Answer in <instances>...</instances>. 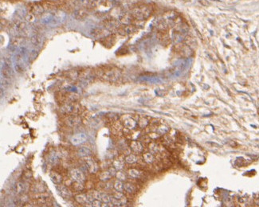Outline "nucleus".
Returning a JSON list of instances; mask_svg holds the SVG:
<instances>
[{"instance_id":"obj_8","label":"nucleus","mask_w":259,"mask_h":207,"mask_svg":"<svg viewBox=\"0 0 259 207\" xmlns=\"http://www.w3.org/2000/svg\"><path fill=\"white\" fill-rule=\"evenodd\" d=\"M121 121H122V124L125 127V128L129 129V130H133L136 126V121L130 116H124L122 117Z\"/></svg>"},{"instance_id":"obj_5","label":"nucleus","mask_w":259,"mask_h":207,"mask_svg":"<svg viewBox=\"0 0 259 207\" xmlns=\"http://www.w3.org/2000/svg\"><path fill=\"white\" fill-rule=\"evenodd\" d=\"M85 167L90 174H96L98 171V166L91 157H85Z\"/></svg>"},{"instance_id":"obj_27","label":"nucleus","mask_w":259,"mask_h":207,"mask_svg":"<svg viewBox=\"0 0 259 207\" xmlns=\"http://www.w3.org/2000/svg\"><path fill=\"white\" fill-rule=\"evenodd\" d=\"M143 158H144V160L147 163H152L155 161L154 154L151 152L144 153V154H143Z\"/></svg>"},{"instance_id":"obj_10","label":"nucleus","mask_w":259,"mask_h":207,"mask_svg":"<svg viewBox=\"0 0 259 207\" xmlns=\"http://www.w3.org/2000/svg\"><path fill=\"white\" fill-rule=\"evenodd\" d=\"M29 186L28 183L25 181H23V182H19V183H16L15 185V190H16V193L19 195H22V194H25L26 193H27V191L29 190Z\"/></svg>"},{"instance_id":"obj_33","label":"nucleus","mask_w":259,"mask_h":207,"mask_svg":"<svg viewBox=\"0 0 259 207\" xmlns=\"http://www.w3.org/2000/svg\"><path fill=\"white\" fill-rule=\"evenodd\" d=\"M45 10H55L56 9V4L52 2H45L42 4Z\"/></svg>"},{"instance_id":"obj_15","label":"nucleus","mask_w":259,"mask_h":207,"mask_svg":"<svg viewBox=\"0 0 259 207\" xmlns=\"http://www.w3.org/2000/svg\"><path fill=\"white\" fill-rule=\"evenodd\" d=\"M30 41L35 46H41L43 44V37L40 34H35L31 37Z\"/></svg>"},{"instance_id":"obj_36","label":"nucleus","mask_w":259,"mask_h":207,"mask_svg":"<svg viewBox=\"0 0 259 207\" xmlns=\"http://www.w3.org/2000/svg\"><path fill=\"white\" fill-rule=\"evenodd\" d=\"M122 128H123V126H122V124H121V123L120 122V121H117V122L114 123L113 125V129L114 130V132H121L122 129H123Z\"/></svg>"},{"instance_id":"obj_41","label":"nucleus","mask_w":259,"mask_h":207,"mask_svg":"<svg viewBox=\"0 0 259 207\" xmlns=\"http://www.w3.org/2000/svg\"><path fill=\"white\" fill-rule=\"evenodd\" d=\"M35 17H36L35 15H34L32 13H30H30H29L28 15L26 16V19H27V22H30V23H33V22L34 21V19H35Z\"/></svg>"},{"instance_id":"obj_20","label":"nucleus","mask_w":259,"mask_h":207,"mask_svg":"<svg viewBox=\"0 0 259 207\" xmlns=\"http://www.w3.org/2000/svg\"><path fill=\"white\" fill-rule=\"evenodd\" d=\"M30 190H32L34 193H41L45 191V187H44V185L42 183H35L32 185Z\"/></svg>"},{"instance_id":"obj_2","label":"nucleus","mask_w":259,"mask_h":207,"mask_svg":"<svg viewBox=\"0 0 259 207\" xmlns=\"http://www.w3.org/2000/svg\"><path fill=\"white\" fill-rule=\"evenodd\" d=\"M152 11L149 6L147 5H140L138 6H135L131 10L130 14L135 20L144 21L148 19L151 16Z\"/></svg>"},{"instance_id":"obj_16","label":"nucleus","mask_w":259,"mask_h":207,"mask_svg":"<svg viewBox=\"0 0 259 207\" xmlns=\"http://www.w3.org/2000/svg\"><path fill=\"white\" fill-rule=\"evenodd\" d=\"M130 147L134 152L136 153H141L143 151V145L140 141H136V140H133L131 142Z\"/></svg>"},{"instance_id":"obj_32","label":"nucleus","mask_w":259,"mask_h":207,"mask_svg":"<svg viewBox=\"0 0 259 207\" xmlns=\"http://www.w3.org/2000/svg\"><path fill=\"white\" fill-rule=\"evenodd\" d=\"M125 161H126L128 163H134L137 161V157L133 154H129L128 156H126L125 158Z\"/></svg>"},{"instance_id":"obj_9","label":"nucleus","mask_w":259,"mask_h":207,"mask_svg":"<svg viewBox=\"0 0 259 207\" xmlns=\"http://www.w3.org/2000/svg\"><path fill=\"white\" fill-rule=\"evenodd\" d=\"M86 140H87V136H86V135H85V133L76 134V135H74V136L71 138V139H70L71 143H72L73 145H74V146L82 144V143H85Z\"/></svg>"},{"instance_id":"obj_19","label":"nucleus","mask_w":259,"mask_h":207,"mask_svg":"<svg viewBox=\"0 0 259 207\" xmlns=\"http://www.w3.org/2000/svg\"><path fill=\"white\" fill-rule=\"evenodd\" d=\"M124 189L126 192H128L129 194H134V193L136 192V186H135L133 183H126L125 184H124Z\"/></svg>"},{"instance_id":"obj_7","label":"nucleus","mask_w":259,"mask_h":207,"mask_svg":"<svg viewBox=\"0 0 259 207\" xmlns=\"http://www.w3.org/2000/svg\"><path fill=\"white\" fill-rule=\"evenodd\" d=\"M70 177H71L72 180L75 181V182H80V183H84L85 181V175L79 169H73L70 171Z\"/></svg>"},{"instance_id":"obj_38","label":"nucleus","mask_w":259,"mask_h":207,"mask_svg":"<svg viewBox=\"0 0 259 207\" xmlns=\"http://www.w3.org/2000/svg\"><path fill=\"white\" fill-rule=\"evenodd\" d=\"M116 177L118 180L121 181H125L126 180V175L125 173H124L123 171H118V172H117L116 174Z\"/></svg>"},{"instance_id":"obj_40","label":"nucleus","mask_w":259,"mask_h":207,"mask_svg":"<svg viewBox=\"0 0 259 207\" xmlns=\"http://www.w3.org/2000/svg\"><path fill=\"white\" fill-rule=\"evenodd\" d=\"M101 202H102V201H100V200L96 199V198H94V199L93 200V201H92V203H91V206H95V207L102 206V204H101Z\"/></svg>"},{"instance_id":"obj_43","label":"nucleus","mask_w":259,"mask_h":207,"mask_svg":"<svg viewBox=\"0 0 259 207\" xmlns=\"http://www.w3.org/2000/svg\"><path fill=\"white\" fill-rule=\"evenodd\" d=\"M149 137L152 139H155L157 138H159V133H155V132H151V133H149Z\"/></svg>"},{"instance_id":"obj_23","label":"nucleus","mask_w":259,"mask_h":207,"mask_svg":"<svg viewBox=\"0 0 259 207\" xmlns=\"http://www.w3.org/2000/svg\"><path fill=\"white\" fill-rule=\"evenodd\" d=\"M124 165H125V160L122 159L121 158H117L113 163V167H114L117 169V171H121L124 167Z\"/></svg>"},{"instance_id":"obj_4","label":"nucleus","mask_w":259,"mask_h":207,"mask_svg":"<svg viewBox=\"0 0 259 207\" xmlns=\"http://www.w3.org/2000/svg\"><path fill=\"white\" fill-rule=\"evenodd\" d=\"M109 32L107 29L104 27H96L92 30L91 31V35L93 36V38L96 39H103V38H106L107 36L109 35Z\"/></svg>"},{"instance_id":"obj_18","label":"nucleus","mask_w":259,"mask_h":207,"mask_svg":"<svg viewBox=\"0 0 259 207\" xmlns=\"http://www.w3.org/2000/svg\"><path fill=\"white\" fill-rule=\"evenodd\" d=\"M75 200L79 204L82 205H89V201H88V194H80L75 196Z\"/></svg>"},{"instance_id":"obj_28","label":"nucleus","mask_w":259,"mask_h":207,"mask_svg":"<svg viewBox=\"0 0 259 207\" xmlns=\"http://www.w3.org/2000/svg\"><path fill=\"white\" fill-rule=\"evenodd\" d=\"M72 187L74 191H76V192H81V191L83 190L84 188H85L83 183H80V182H75V183H73Z\"/></svg>"},{"instance_id":"obj_13","label":"nucleus","mask_w":259,"mask_h":207,"mask_svg":"<svg viewBox=\"0 0 259 207\" xmlns=\"http://www.w3.org/2000/svg\"><path fill=\"white\" fill-rule=\"evenodd\" d=\"M49 178H50V180L54 184L59 185L62 183V176L58 172L56 171H51L49 172Z\"/></svg>"},{"instance_id":"obj_39","label":"nucleus","mask_w":259,"mask_h":207,"mask_svg":"<svg viewBox=\"0 0 259 207\" xmlns=\"http://www.w3.org/2000/svg\"><path fill=\"white\" fill-rule=\"evenodd\" d=\"M157 132H158V133H159V135H164L165 133H167V132H168V128H167V127L163 126V125H160V126H159L158 128H157Z\"/></svg>"},{"instance_id":"obj_31","label":"nucleus","mask_w":259,"mask_h":207,"mask_svg":"<svg viewBox=\"0 0 259 207\" xmlns=\"http://www.w3.org/2000/svg\"><path fill=\"white\" fill-rule=\"evenodd\" d=\"M105 2V0H91L89 8H96Z\"/></svg>"},{"instance_id":"obj_14","label":"nucleus","mask_w":259,"mask_h":207,"mask_svg":"<svg viewBox=\"0 0 259 207\" xmlns=\"http://www.w3.org/2000/svg\"><path fill=\"white\" fill-rule=\"evenodd\" d=\"M45 11V8L43 7L42 4H34L31 6V9H30V13H32L33 15H35V16H39V15H42Z\"/></svg>"},{"instance_id":"obj_6","label":"nucleus","mask_w":259,"mask_h":207,"mask_svg":"<svg viewBox=\"0 0 259 207\" xmlns=\"http://www.w3.org/2000/svg\"><path fill=\"white\" fill-rule=\"evenodd\" d=\"M64 122L68 127L74 128L81 124V118L78 115H68L64 120Z\"/></svg>"},{"instance_id":"obj_21","label":"nucleus","mask_w":259,"mask_h":207,"mask_svg":"<svg viewBox=\"0 0 259 207\" xmlns=\"http://www.w3.org/2000/svg\"><path fill=\"white\" fill-rule=\"evenodd\" d=\"M113 177V175L110 174V172L108 171H104L100 172V175H99L98 178L101 182H108V180L111 179V178Z\"/></svg>"},{"instance_id":"obj_24","label":"nucleus","mask_w":259,"mask_h":207,"mask_svg":"<svg viewBox=\"0 0 259 207\" xmlns=\"http://www.w3.org/2000/svg\"><path fill=\"white\" fill-rule=\"evenodd\" d=\"M128 174H129V175L131 178H133V179H140V177H141V175H142V172L140 171L139 170L135 169V168L129 170Z\"/></svg>"},{"instance_id":"obj_1","label":"nucleus","mask_w":259,"mask_h":207,"mask_svg":"<svg viewBox=\"0 0 259 207\" xmlns=\"http://www.w3.org/2000/svg\"><path fill=\"white\" fill-rule=\"evenodd\" d=\"M95 75L101 80L108 82L117 81L121 77V71L114 67L107 66L106 68H99L95 70Z\"/></svg>"},{"instance_id":"obj_3","label":"nucleus","mask_w":259,"mask_h":207,"mask_svg":"<svg viewBox=\"0 0 259 207\" xmlns=\"http://www.w3.org/2000/svg\"><path fill=\"white\" fill-rule=\"evenodd\" d=\"M102 24L104 28L107 29L110 32H112V31H117V30L121 26V22L117 20V19H113V18L104 19Z\"/></svg>"},{"instance_id":"obj_30","label":"nucleus","mask_w":259,"mask_h":207,"mask_svg":"<svg viewBox=\"0 0 259 207\" xmlns=\"http://www.w3.org/2000/svg\"><path fill=\"white\" fill-rule=\"evenodd\" d=\"M99 200L104 202V203H110V196L105 193L100 192L99 194Z\"/></svg>"},{"instance_id":"obj_26","label":"nucleus","mask_w":259,"mask_h":207,"mask_svg":"<svg viewBox=\"0 0 259 207\" xmlns=\"http://www.w3.org/2000/svg\"><path fill=\"white\" fill-rule=\"evenodd\" d=\"M24 41L25 39L23 37H15L11 40V45L15 47H18V46L23 45Z\"/></svg>"},{"instance_id":"obj_22","label":"nucleus","mask_w":259,"mask_h":207,"mask_svg":"<svg viewBox=\"0 0 259 207\" xmlns=\"http://www.w3.org/2000/svg\"><path fill=\"white\" fill-rule=\"evenodd\" d=\"M78 154L81 157H89L91 154L90 149L87 147H82L78 149Z\"/></svg>"},{"instance_id":"obj_29","label":"nucleus","mask_w":259,"mask_h":207,"mask_svg":"<svg viewBox=\"0 0 259 207\" xmlns=\"http://www.w3.org/2000/svg\"><path fill=\"white\" fill-rule=\"evenodd\" d=\"M113 186L114 189H115L117 191H118V192L122 193L123 192V190H125V189H124V184L122 183V181L118 180V179L114 183Z\"/></svg>"},{"instance_id":"obj_11","label":"nucleus","mask_w":259,"mask_h":207,"mask_svg":"<svg viewBox=\"0 0 259 207\" xmlns=\"http://www.w3.org/2000/svg\"><path fill=\"white\" fill-rule=\"evenodd\" d=\"M74 16L77 20H84L88 17L87 9L85 7H82L76 10L74 13Z\"/></svg>"},{"instance_id":"obj_17","label":"nucleus","mask_w":259,"mask_h":207,"mask_svg":"<svg viewBox=\"0 0 259 207\" xmlns=\"http://www.w3.org/2000/svg\"><path fill=\"white\" fill-rule=\"evenodd\" d=\"M133 16L131 15V14H125V15H122L121 16V19H120V22L122 25H130L132 24V22L133 20Z\"/></svg>"},{"instance_id":"obj_25","label":"nucleus","mask_w":259,"mask_h":207,"mask_svg":"<svg viewBox=\"0 0 259 207\" xmlns=\"http://www.w3.org/2000/svg\"><path fill=\"white\" fill-rule=\"evenodd\" d=\"M150 150V152L152 153L153 154H158L160 153V147L156 143H149V147H148Z\"/></svg>"},{"instance_id":"obj_37","label":"nucleus","mask_w":259,"mask_h":207,"mask_svg":"<svg viewBox=\"0 0 259 207\" xmlns=\"http://www.w3.org/2000/svg\"><path fill=\"white\" fill-rule=\"evenodd\" d=\"M76 1H77L78 3L79 4L80 6H82V7L89 8L91 0H76Z\"/></svg>"},{"instance_id":"obj_42","label":"nucleus","mask_w":259,"mask_h":207,"mask_svg":"<svg viewBox=\"0 0 259 207\" xmlns=\"http://www.w3.org/2000/svg\"><path fill=\"white\" fill-rule=\"evenodd\" d=\"M37 57H38V53H37L35 50H33L32 52H30V56H29V59H30V61H33L34 59L36 58Z\"/></svg>"},{"instance_id":"obj_35","label":"nucleus","mask_w":259,"mask_h":207,"mask_svg":"<svg viewBox=\"0 0 259 207\" xmlns=\"http://www.w3.org/2000/svg\"><path fill=\"white\" fill-rule=\"evenodd\" d=\"M31 178H32V172L30 171V170H27V171H25L23 172V181L27 182V181L30 180Z\"/></svg>"},{"instance_id":"obj_12","label":"nucleus","mask_w":259,"mask_h":207,"mask_svg":"<svg viewBox=\"0 0 259 207\" xmlns=\"http://www.w3.org/2000/svg\"><path fill=\"white\" fill-rule=\"evenodd\" d=\"M57 190H58L59 193L62 195V197L66 199H70L71 197H72V192L70 191V189L67 188L66 186H63V185L59 184V186L57 187Z\"/></svg>"},{"instance_id":"obj_34","label":"nucleus","mask_w":259,"mask_h":207,"mask_svg":"<svg viewBox=\"0 0 259 207\" xmlns=\"http://www.w3.org/2000/svg\"><path fill=\"white\" fill-rule=\"evenodd\" d=\"M148 121L147 119L144 118V117H141V118H140V120H139V121H138V125L140 128H146V127L148 126Z\"/></svg>"}]
</instances>
